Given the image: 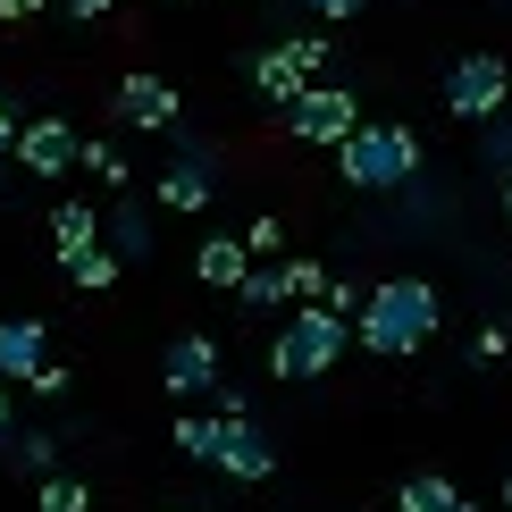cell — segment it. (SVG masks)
Here are the masks:
<instances>
[{"label": "cell", "mask_w": 512, "mask_h": 512, "mask_svg": "<svg viewBox=\"0 0 512 512\" xmlns=\"http://www.w3.org/2000/svg\"><path fill=\"white\" fill-rule=\"evenodd\" d=\"M437 286L429 277H387L378 294H361V311H353V336H361V353H378V361H403V353H420L437 336Z\"/></svg>", "instance_id": "6da1fadb"}, {"label": "cell", "mask_w": 512, "mask_h": 512, "mask_svg": "<svg viewBox=\"0 0 512 512\" xmlns=\"http://www.w3.org/2000/svg\"><path fill=\"white\" fill-rule=\"evenodd\" d=\"M336 168H345V185H361V194H403L412 168H420V135L395 126V118H370V126H353L336 143Z\"/></svg>", "instance_id": "7a4b0ae2"}, {"label": "cell", "mask_w": 512, "mask_h": 512, "mask_svg": "<svg viewBox=\"0 0 512 512\" xmlns=\"http://www.w3.org/2000/svg\"><path fill=\"white\" fill-rule=\"evenodd\" d=\"M345 345H353V328L336 311H319V303H303L277 328V345H269V370L277 378H328L336 361H345Z\"/></svg>", "instance_id": "3957f363"}, {"label": "cell", "mask_w": 512, "mask_h": 512, "mask_svg": "<svg viewBox=\"0 0 512 512\" xmlns=\"http://www.w3.org/2000/svg\"><path fill=\"white\" fill-rule=\"evenodd\" d=\"M504 101H512V68H504L496 51H462L454 68H445V110H454V118L487 126Z\"/></svg>", "instance_id": "277c9868"}, {"label": "cell", "mask_w": 512, "mask_h": 512, "mask_svg": "<svg viewBox=\"0 0 512 512\" xmlns=\"http://www.w3.org/2000/svg\"><path fill=\"white\" fill-rule=\"evenodd\" d=\"M286 126H294V143H345L353 126H361V93H345V84H303V93L286 101Z\"/></svg>", "instance_id": "5b68a950"}, {"label": "cell", "mask_w": 512, "mask_h": 512, "mask_svg": "<svg viewBox=\"0 0 512 512\" xmlns=\"http://www.w3.org/2000/svg\"><path fill=\"white\" fill-rule=\"evenodd\" d=\"M319 68H328V42H319V34H294V42H277V51L252 59V84H261V101L286 110L303 84H319Z\"/></svg>", "instance_id": "8992f818"}, {"label": "cell", "mask_w": 512, "mask_h": 512, "mask_svg": "<svg viewBox=\"0 0 512 512\" xmlns=\"http://www.w3.org/2000/svg\"><path fill=\"white\" fill-rule=\"evenodd\" d=\"M76 126L68 118H17V143H9V152H17V168H26V177H68V168H76Z\"/></svg>", "instance_id": "52a82bcc"}, {"label": "cell", "mask_w": 512, "mask_h": 512, "mask_svg": "<svg viewBox=\"0 0 512 512\" xmlns=\"http://www.w3.org/2000/svg\"><path fill=\"white\" fill-rule=\"evenodd\" d=\"M219 378H227V370H219V336H202V328H185L177 345L160 353V387H168V395H210Z\"/></svg>", "instance_id": "ba28073f"}, {"label": "cell", "mask_w": 512, "mask_h": 512, "mask_svg": "<svg viewBox=\"0 0 512 512\" xmlns=\"http://www.w3.org/2000/svg\"><path fill=\"white\" fill-rule=\"evenodd\" d=\"M210 462H219L227 479H244V487H261L277 471V454H269V437L252 429V420H219V445H210Z\"/></svg>", "instance_id": "9c48e42d"}, {"label": "cell", "mask_w": 512, "mask_h": 512, "mask_svg": "<svg viewBox=\"0 0 512 512\" xmlns=\"http://www.w3.org/2000/svg\"><path fill=\"white\" fill-rule=\"evenodd\" d=\"M177 110H185L177 84L152 76V68H135V76L118 84V118H126V126H152V135H160V126H177Z\"/></svg>", "instance_id": "30bf717a"}, {"label": "cell", "mask_w": 512, "mask_h": 512, "mask_svg": "<svg viewBox=\"0 0 512 512\" xmlns=\"http://www.w3.org/2000/svg\"><path fill=\"white\" fill-rule=\"evenodd\" d=\"M42 370V319H0V387H26Z\"/></svg>", "instance_id": "8fae6325"}, {"label": "cell", "mask_w": 512, "mask_h": 512, "mask_svg": "<svg viewBox=\"0 0 512 512\" xmlns=\"http://www.w3.org/2000/svg\"><path fill=\"white\" fill-rule=\"evenodd\" d=\"M101 252H118V269H135V261H152V210H143L135 194H126L118 210H110V227H101Z\"/></svg>", "instance_id": "7c38bea8"}, {"label": "cell", "mask_w": 512, "mask_h": 512, "mask_svg": "<svg viewBox=\"0 0 512 512\" xmlns=\"http://www.w3.org/2000/svg\"><path fill=\"white\" fill-rule=\"evenodd\" d=\"M244 269H252V252H244V236H202V252H194V277H202V286L236 294V286H244Z\"/></svg>", "instance_id": "4fadbf2b"}, {"label": "cell", "mask_w": 512, "mask_h": 512, "mask_svg": "<svg viewBox=\"0 0 512 512\" xmlns=\"http://www.w3.org/2000/svg\"><path fill=\"white\" fill-rule=\"evenodd\" d=\"M51 244H59V269H68V261H84V252L101 244L93 202H59V210H51Z\"/></svg>", "instance_id": "5bb4252c"}, {"label": "cell", "mask_w": 512, "mask_h": 512, "mask_svg": "<svg viewBox=\"0 0 512 512\" xmlns=\"http://www.w3.org/2000/svg\"><path fill=\"white\" fill-rule=\"evenodd\" d=\"M160 210H210V160L185 152L177 168H160Z\"/></svg>", "instance_id": "9a60e30c"}, {"label": "cell", "mask_w": 512, "mask_h": 512, "mask_svg": "<svg viewBox=\"0 0 512 512\" xmlns=\"http://www.w3.org/2000/svg\"><path fill=\"white\" fill-rule=\"evenodd\" d=\"M395 512H462V496H454V479H437V471H412L395 487Z\"/></svg>", "instance_id": "2e32d148"}, {"label": "cell", "mask_w": 512, "mask_h": 512, "mask_svg": "<svg viewBox=\"0 0 512 512\" xmlns=\"http://www.w3.org/2000/svg\"><path fill=\"white\" fill-rule=\"evenodd\" d=\"M76 168H93V185H110V194H126V177H135L118 143H76Z\"/></svg>", "instance_id": "e0dca14e"}, {"label": "cell", "mask_w": 512, "mask_h": 512, "mask_svg": "<svg viewBox=\"0 0 512 512\" xmlns=\"http://www.w3.org/2000/svg\"><path fill=\"white\" fill-rule=\"evenodd\" d=\"M236 303H244V311H277V303H286V277H277V261H252V269H244Z\"/></svg>", "instance_id": "ac0fdd59"}, {"label": "cell", "mask_w": 512, "mask_h": 512, "mask_svg": "<svg viewBox=\"0 0 512 512\" xmlns=\"http://www.w3.org/2000/svg\"><path fill=\"white\" fill-rule=\"evenodd\" d=\"M479 168H496V177H512V110H496L479 126Z\"/></svg>", "instance_id": "d6986e66"}, {"label": "cell", "mask_w": 512, "mask_h": 512, "mask_svg": "<svg viewBox=\"0 0 512 512\" xmlns=\"http://www.w3.org/2000/svg\"><path fill=\"white\" fill-rule=\"evenodd\" d=\"M277 277H286V303H319V294H328V269L303 261V252H294V261H277Z\"/></svg>", "instance_id": "ffe728a7"}, {"label": "cell", "mask_w": 512, "mask_h": 512, "mask_svg": "<svg viewBox=\"0 0 512 512\" xmlns=\"http://www.w3.org/2000/svg\"><path fill=\"white\" fill-rule=\"evenodd\" d=\"M68 277H76L84 294H110V286H118L126 269H118V252H101V244H93V252H84V261H68Z\"/></svg>", "instance_id": "44dd1931"}, {"label": "cell", "mask_w": 512, "mask_h": 512, "mask_svg": "<svg viewBox=\"0 0 512 512\" xmlns=\"http://www.w3.org/2000/svg\"><path fill=\"white\" fill-rule=\"evenodd\" d=\"M168 437H177V454L210 462V445H219V420H210V412H185V420H177V429H168Z\"/></svg>", "instance_id": "7402d4cb"}, {"label": "cell", "mask_w": 512, "mask_h": 512, "mask_svg": "<svg viewBox=\"0 0 512 512\" xmlns=\"http://www.w3.org/2000/svg\"><path fill=\"white\" fill-rule=\"evenodd\" d=\"M34 512H93V496H84V479H42Z\"/></svg>", "instance_id": "603a6c76"}, {"label": "cell", "mask_w": 512, "mask_h": 512, "mask_svg": "<svg viewBox=\"0 0 512 512\" xmlns=\"http://www.w3.org/2000/svg\"><path fill=\"white\" fill-rule=\"evenodd\" d=\"M244 252H252V261H277V252H286V219H252L244 227Z\"/></svg>", "instance_id": "cb8c5ba5"}, {"label": "cell", "mask_w": 512, "mask_h": 512, "mask_svg": "<svg viewBox=\"0 0 512 512\" xmlns=\"http://www.w3.org/2000/svg\"><path fill=\"white\" fill-rule=\"evenodd\" d=\"M319 311H336L353 328V311H361V286H345V277H328V294H319Z\"/></svg>", "instance_id": "d4e9b609"}, {"label": "cell", "mask_w": 512, "mask_h": 512, "mask_svg": "<svg viewBox=\"0 0 512 512\" xmlns=\"http://www.w3.org/2000/svg\"><path fill=\"white\" fill-rule=\"evenodd\" d=\"M471 353H479V361H504V353H512V328H504V319H487V328L471 336Z\"/></svg>", "instance_id": "484cf974"}, {"label": "cell", "mask_w": 512, "mask_h": 512, "mask_svg": "<svg viewBox=\"0 0 512 512\" xmlns=\"http://www.w3.org/2000/svg\"><path fill=\"white\" fill-rule=\"evenodd\" d=\"M9 454L26 462V471H51V437H34V429H26V437H9Z\"/></svg>", "instance_id": "4316f807"}, {"label": "cell", "mask_w": 512, "mask_h": 512, "mask_svg": "<svg viewBox=\"0 0 512 512\" xmlns=\"http://www.w3.org/2000/svg\"><path fill=\"white\" fill-rule=\"evenodd\" d=\"M51 0H0V26H26V17H42Z\"/></svg>", "instance_id": "83f0119b"}, {"label": "cell", "mask_w": 512, "mask_h": 512, "mask_svg": "<svg viewBox=\"0 0 512 512\" xmlns=\"http://www.w3.org/2000/svg\"><path fill=\"white\" fill-rule=\"evenodd\" d=\"M303 9H319V17H361L370 0H303Z\"/></svg>", "instance_id": "f1b7e54d"}, {"label": "cell", "mask_w": 512, "mask_h": 512, "mask_svg": "<svg viewBox=\"0 0 512 512\" xmlns=\"http://www.w3.org/2000/svg\"><path fill=\"white\" fill-rule=\"evenodd\" d=\"M68 9L84 17V26H93V17H110V9H118V0H68Z\"/></svg>", "instance_id": "f546056e"}, {"label": "cell", "mask_w": 512, "mask_h": 512, "mask_svg": "<svg viewBox=\"0 0 512 512\" xmlns=\"http://www.w3.org/2000/svg\"><path fill=\"white\" fill-rule=\"evenodd\" d=\"M17 143V110H9V93H0V152Z\"/></svg>", "instance_id": "4dcf8cb0"}, {"label": "cell", "mask_w": 512, "mask_h": 512, "mask_svg": "<svg viewBox=\"0 0 512 512\" xmlns=\"http://www.w3.org/2000/svg\"><path fill=\"white\" fill-rule=\"evenodd\" d=\"M0 437H9V387H0Z\"/></svg>", "instance_id": "1f68e13d"}, {"label": "cell", "mask_w": 512, "mask_h": 512, "mask_svg": "<svg viewBox=\"0 0 512 512\" xmlns=\"http://www.w3.org/2000/svg\"><path fill=\"white\" fill-rule=\"evenodd\" d=\"M504 227H512V177H504Z\"/></svg>", "instance_id": "d6a6232c"}, {"label": "cell", "mask_w": 512, "mask_h": 512, "mask_svg": "<svg viewBox=\"0 0 512 512\" xmlns=\"http://www.w3.org/2000/svg\"><path fill=\"white\" fill-rule=\"evenodd\" d=\"M160 512H202V504H160Z\"/></svg>", "instance_id": "836d02e7"}, {"label": "cell", "mask_w": 512, "mask_h": 512, "mask_svg": "<svg viewBox=\"0 0 512 512\" xmlns=\"http://www.w3.org/2000/svg\"><path fill=\"white\" fill-rule=\"evenodd\" d=\"M504 512H512V479H504Z\"/></svg>", "instance_id": "e575fe53"}]
</instances>
